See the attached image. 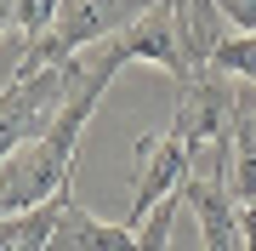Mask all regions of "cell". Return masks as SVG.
Wrapping results in <instances>:
<instances>
[{"instance_id":"obj_1","label":"cell","mask_w":256,"mask_h":251,"mask_svg":"<svg viewBox=\"0 0 256 251\" xmlns=\"http://www.w3.org/2000/svg\"><path fill=\"white\" fill-rule=\"evenodd\" d=\"M148 6H160V0H63V6H57V23H52L40 40H28V46H23L18 69L68 63L74 52L102 46V40H114L120 29H131Z\"/></svg>"},{"instance_id":"obj_2","label":"cell","mask_w":256,"mask_h":251,"mask_svg":"<svg viewBox=\"0 0 256 251\" xmlns=\"http://www.w3.org/2000/svg\"><path fill=\"white\" fill-rule=\"evenodd\" d=\"M131 166H137V177H131V217H126V228H142L154 205L176 200L188 188L194 160H188L176 131H148V137L131 143Z\"/></svg>"},{"instance_id":"obj_3","label":"cell","mask_w":256,"mask_h":251,"mask_svg":"<svg viewBox=\"0 0 256 251\" xmlns=\"http://www.w3.org/2000/svg\"><path fill=\"white\" fill-rule=\"evenodd\" d=\"M68 177H74V166L52 154L46 137L23 143V149L0 166V217H23V211L52 205L57 194H68Z\"/></svg>"},{"instance_id":"obj_4","label":"cell","mask_w":256,"mask_h":251,"mask_svg":"<svg viewBox=\"0 0 256 251\" xmlns=\"http://www.w3.org/2000/svg\"><path fill=\"white\" fill-rule=\"evenodd\" d=\"M171 131L182 137L188 160L205 154V149H216V143H228V137H234V80H216L210 69L194 75V80H182Z\"/></svg>"},{"instance_id":"obj_5","label":"cell","mask_w":256,"mask_h":251,"mask_svg":"<svg viewBox=\"0 0 256 251\" xmlns=\"http://www.w3.org/2000/svg\"><path fill=\"white\" fill-rule=\"evenodd\" d=\"M114 46H120V57H126V63H148V69H165V75H176V80H194L171 0L148 6L131 29H120V35H114Z\"/></svg>"},{"instance_id":"obj_6","label":"cell","mask_w":256,"mask_h":251,"mask_svg":"<svg viewBox=\"0 0 256 251\" xmlns=\"http://www.w3.org/2000/svg\"><path fill=\"white\" fill-rule=\"evenodd\" d=\"M46 251H137V228L108 223V217H92L80 200H63V217H57V234Z\"/></svg>"},{"instance_id":"obj_7","label":"cell","mask_w":256,"mask_h":251,"mask_svg":"<svg viewBox=\"0 0 256 251\" xmlns=\"http://www.w3.org/2000/svg\"><path fill=\"white\" fill-rule=\"evenodd\" d=\"M176 205H182V194L165 200L148 211V223L137 228V251H171V228H176Z\"/></svg>"},{"instance_id":"obj_8","label":"cell","mask_w":256,"mask_h":251,"mask_svg":"<svg viewBox=\"0 0 256 251\" xmlns=\"http://www.w3.org/2000/svg\"><path fill=\"white\" fill-rule=\"evenodd\" d=\"M57 6H63V0H18V12H12V29H18L23 40H40V35L57 23Z\"/></svg>"}]
</instances>
